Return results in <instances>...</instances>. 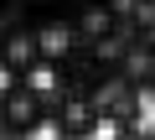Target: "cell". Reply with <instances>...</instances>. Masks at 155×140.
<instances>
[{
  "instance_id": "6da1fadb",
  "label": "cell",
  "mask_w": 155,
  "mask_h": 140,
  "mask_svg": "<svg viewBox=\"0 0 155 140\" xmlns=\"http://www.w3.org/2000/svg\"><path fill=\"white\" fill-rule=\"evenodd\" d=\"M47 114L52 109H47V99L36 88H26V83H5V88H0V135H5V140L36 135Z\"/></svg>"
},
{
  "instance_id": "7a4b0ae2",
  "label": "cell",
  "mask_w": 155,
  "mask_h": 140,
  "mask_svg": "<svg viewBox=\"0 0 155 140\" xmlns=\"http://www.w3.org/2000/svg\"><path fill=\"white\" fill-rule=\"evenodd\" d=\"M41 62L36 52V21H5L0 26V73L11 83H26V73Z\"/></svg>"
},
{
  "instance_id": "3957f363",
  "label": "cell",
  "mask_w": 155,
  "mask_h": 140,
  "mask_svg": "<svg viewBox=\"0 0 155 140\" xmlns=\"http://www.w3.org/2000/svg\"><path fill=\"white\" fill-rule=\"evenodd\" d=\"M72 26H78V42H83V47H98L104 57H114L119 31H124V16L109 5V0H88L83 11H72Z\"/></svg>"
},
{
  "instance_id": "277c9868",
  "label": "cell",
  "mask_w": 155,
  "mask_h": 140,
  "mask_svg": "<svg viewBox=\"0 0 155 140\" xmlns=\"http://www.w3.org/2000/svg\"><path fill=\"white\" fill-rule=\"evenodd\" d=\"M114 78L129 83L134 94H155V36H129L124 52L114 57Z\"/></svg>"
},
{
  "instance_id": "5b68a950",
  "label": "cell",
  "mask_w": 155,
  "mask_h": 140,
  "mask_svg": "<svg viewBox=\"0 0 155 140\" xmlns=\"http://www.w3.org/2000/svg\"><path fill=\"white\" fill-rule=\"evenodd\" d=\"M78 47H83V42H78V26H72V16H47V21H36V52H41V62H52V67H67Z\"/></svg>"
},
{
  "instance_id": "8992f818",
  "label": "cell",
  "mask_w": 155,
  "mask_h": 140,
  "mask_svg": "<svg viewBox=\"0 0 155 140\" xmlns=\"http://www.w3.org/2000/svg\"><path fill=\"white\" fill-rule=\"evenodd\" d=\"M52 125H57V140H88V135L98 130V109H93L83 94H62Z\"/></svg>"
},
{
  "instance_id": "52a82bcc",
  "label": "cell",
  "mask_w": 155,
  "mask_h": 140,
  "mask_svg": "<svg viewBox=\"0 0 155 140\" xmlns=\"http://www.w3.org/2000/svg\"><path fill=\"white\" fill-rule=\"evenodd\" d=\"M140 5H155V0H140Z\"/></svg>"
}]
</instances>
